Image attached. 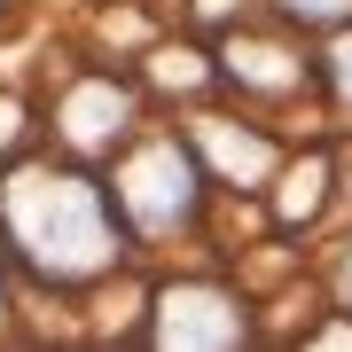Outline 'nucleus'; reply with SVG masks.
<instances>
[{"instance_id":"obj_3","label":"nucleus","mask_w":352,"mask_h":352,"mask_svg":"<svg viewBox=\"0 0 352 352\" xmlns=\"http://www.w3.org/2000/svg\"><path fill=\"white\" fill-rule=\"evenodd\" d=\"M157 314H164V321H157L164 344H243V305L227 298V289H212V282L164 289Z\"/></svg>"},{"instance_id":"obj_9","label":"nucleus","mask_w":352,"mask_h":352,"mask_svg":"<svg viewBox=\"0 0 352 352\" xmlns=\"http://www.w3.org/2000/svg\"><path fill=\"white\" fill-rule=\"evenodd\" d=\"M16 133V110H8V102H0V141H8Z\"/></svg>"},{"instance_id":"obj_1","label":"nucleus","mask_w":352,"mask_h":352,"mask_svg":"<svg viewBox=\"0 0 352 352\" xmlns=\"http://www.w3.org/2000/svg\"><path fill=\"white\" fill-rule=\"evenodd\" d=\"M0 227L55 282H87L118 258V219L102 204V188L78 173H55V164H32L0 188Z\"/></svg>"},{"instance_id":"obj_7","label":"nucleus","mask_w":352,"mask_h":352,"mask_svg":"<svg viewBox=\"0 0 352 352\" xmlns=\"http://www.w3.org/2000/svg\"><path fill=\"white\" fill-rule=\"evenodd\" d=\"M321 188H329V164H305V173H289L282 212H289V219H298V212H314V204H321Z\"/></svg>"},{"instance_id":"obj_5","label":"nucleus","mask_w":352,"mask_h":352,"mask_svg":"<svg viewBox=\"0 0 352 352\" xmlns=\"http://www.w3.org/2000/svg\"><path fill=\"white\" fill-rule=\"evenodd\" d=\"M204 149L219 157V173L227 180H243V188H258L266 173H274V149H266L258 133H235L227 118H204Z\"/></svg>"},{"instance_id":"obj_2","label":"nucleus","mask_w":352,"mask_h":352,"mask_svg":"<svg viewBox=\"0 0 352 352\" xmlns=\"http://www.w3.org/2000/svg\"><path fill=\"white\" fill-rule=\"evenodd\" d=\"M118 204L141 219V227H180L196 212V157L180 141H149V149L126 157L118 173Z\"/></svg>"},{"instance_id":"obj_4","label":"nucleus","mask_w":352,"mask_h":352,"mask_svg":"<svg viewBox=\"0 0 352 352\" xmlns=\"http://www.w3.org/2000/svg\"><path fill=\"white\" fill-rule=\"evenodd\" d=\"M126 118H133V102L110 87V78H87L71 102H63V126H71V141L78 149H110L118 133H126Z\"/></svg>"},{"instance_id":"obj_6","label":"nucleus","mask_w":352,"mask_h":352,"mask_svg":"<svg viewBox=\"0 0 352 352\" xmlns=\"http://www.w3.org/2000/svg\"><path fill=\"white\" fill-rule=\"evenodd\" d=\"M235 78H251V87H305V63H298V47H282V39H235V63H227Z\"/></svg>"},{"instance_id":"obj_10","label":"nucleus","mask_w":352,"mask_h":352,"mask_svg":"<svg viewBox=\"0 0 352 352\" xmlns=\"http://www.w3.org/2000/svg\"><path fill=\"white\" fill-rule=\"evenodd\" d=\"M337 282H344V298H352V258H344V274H337Z\"/></svg>"},{"instance_id":"obj_8","label":"nucleus","mask_w":352,"mask_h":352,"mask_svg":"<svg viewBox=\"0 0 352 352\" xmlns=\"http://www.w3.org/2000/svg\"><path fill=\"white\" fill-rule=\"evenodd\" d=\"M329 87H337V94L352 102V32L337 39V47H329Z\"/></svg>"}]
</instances>
